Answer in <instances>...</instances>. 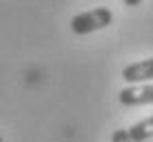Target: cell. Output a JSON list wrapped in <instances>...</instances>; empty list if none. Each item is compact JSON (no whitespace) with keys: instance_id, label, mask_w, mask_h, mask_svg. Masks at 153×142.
I'll use <instances>...</instances> for the list:
<instances>
[{"instance_id":"cell-1","label":"cell","mask_w":153,"mask_h":142,"mask_svg":"<svg viewBox=\"0 0 153 142\" xmlns=\"http://www.w3.org/2000/svg\"><path fill=\"white\" fill-rule=\"evenodd\" d=\"M114 20L112 9L107 7H96V9L90 11H81L70 20V31L74 35H90L94 31H101V28H107Z\"/></svg>"},{"instance_id":"cell-2","label":"cell","mask_w":153,"mask_h":142,"mask_svg":"<svg viewBox=\"0 0 153 142\" xmlns=\"http://www.w3.org/2000/svg\"><path fill=\"white\" fill-rule=\"evenodd\" d=\"M118 101L125 107L136 105H153V83H140V85H127L118 92Z\"/></svg>"},{"instance_id":"cell-3","label":"cell","mask_w":153,"mask_h":142,"mask_svg":"<svg viewBox=\"0 0 153 142\" xmlns=\"http://www.w3.org/2000/svg\"><path fill=\"white\" fill-rule=\"evenodd\" d=\"M123 81H127L129 85H140V83L153 81V57L125 66L123 68Z\"/></svg>"},{"instance_id":"cell-4","label":"cell","mask_w":153,"mask_h":142,"mask_svg":"<svg viewBox=\"0 0 153 142\" xmlns=\"http://www.w3.org/2000/svg\"><path fill=\"white\" fill-rule=\"evenodd\" d=\"M127 131H129L131 142H147V140H151L153 138V116L134 123Z\"/></svg>"},{"instance_id":"cell-5","label":"cell","mask_w":153,"mask_h":142,"mask_svg":"<svg viewBox=\"0 0 153 142\" xmlns=\"http://www.w3.org/2000/svg\"><path fill=\"white\" fill-rule=\"evenodd\" d=\"M112 142H131L129 131H127V129H116V131L112 133Z\"/></svg>"},{"instance_id":"cell-6","label":"cell","mask_w":153,"mask_h":142,"mask_svg":"<svg viewBox=\"0 0 153 142\" xmlns=\"http://www.w3.org/2000/svg\"><path fill=\"white\" fill-rule=\"evenodd\" d=\"M123 2L127 4V7H138V4L142 2V0H123Z\"/></svg>"},{"instance_id":"cell-7","label":"cell","mask_w":153,"mask_h":142,"mask_svg":"<svg viewBox=\"0 0 153 142\" xmlns=\"http://www.w3.org/2000/svg\"><path fill=\"white\" fill-rule=\"evenodd\" d=\"M0 142H4V138H2V136H0Z\"/></svg>"}]
</instances>
